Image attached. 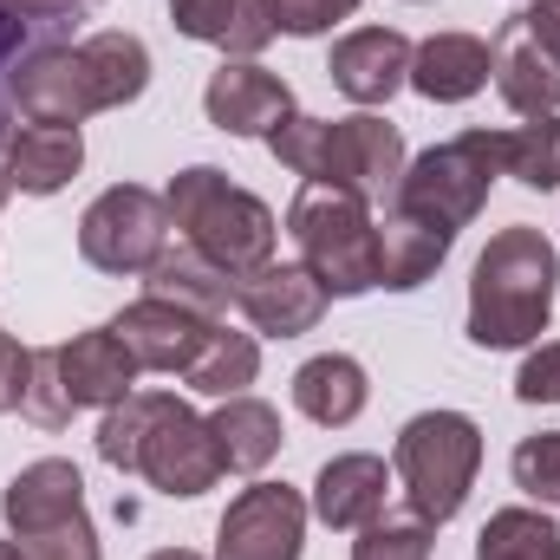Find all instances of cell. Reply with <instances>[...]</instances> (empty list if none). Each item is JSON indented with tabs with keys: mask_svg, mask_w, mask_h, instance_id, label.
I'll return each instance as SVG.
<instances>
[{
	"mask_svg": "<svg viewBox=\"0 0 560 560\" xmlns=\"http://www.w3.org/2000/svg\"><path fill=\"white\" fill-rule=\"evenodd\" d=\"M306 548V502L287 482H255L215 522V560H300Z\"/></svg>",
	"mask_w": 560,
	"mask_h": 560,
	"instance_id": "10",
	"label": "cell"
},
{
	"mask_svg": "<svg viewBox=\"0 0 560 560\" xmlns=\"http://www.w3.org/2000/svg\"><path fill=\"white\" fill-rule=\"evenodd\" d=\"M170 20H176L183 39L222 46L229 59H255L275 39L268 0H170Z\"/></svg>",
	"mask_w": 560,
	"mask_h": 560,
	"instance_id": "22",
	"label": "cell"
},
{
	"mask_svg": "<svg viewBox=\"0 0 560 560\" xmlns=\"http://www.w3.org/2000/svg\"><path fill=\"white\" fill-rule=\"evenodd\" d=\"M495 176H502V138L495 131H463V138L430 143L423 156L405 163L392 209H405V215H418L430 229L456 235V229H469L482 215Z\"/></svg>",
	"mask_w": 560,
	"mask_h": 560,
	"instance_id": "8",
	"label": "cell"
},
{
	"mask_svg": "<svg viewBox=\"0 0 560 560\" xmlns=\"http://www.w3.org/2000/svg\"><path fill=\"white\" fill-rule=\"evenodd\" d=\"M489 79H495L502 105L522 112V118H555L560 112V59L528 39L522 20L495 26V39H489Z\"/></svg>",
	"mask_w": 560,
	"mask_h": 560,
	"instance_id": "17",
	"label": "cell"
},
{
	"mask_svg": "<svg viewBox=\"0 0 560 560\" xmlns=\"http://www.w3.org/2000/svg\"><path fill=\"white\" fill-rule=\"evenodd\" d=\"M235 306L248 313L255 332H268V339H300V332H313V326L326 319L332 293L306 275L300 261H268V268H255V275L242 280Z\"/></svg>",
	"mask_w": 560,
	"mask_h": 560,
	"instance_id": "13",
	"label": "cell"
},
{
	"mask_svg": "<svg viewBox=\"0 0 560 560\" xmlns=\"http://www.w3.org/2000/svg\"><path fill=\"white\" fill-rule=\"evenodd\" d=\"M280 163L306 183H332V189H352L365 202H392L398 196V176H405V138L398 125L359 112V118H287L275 138H268Z\"/></svg>",
	"mask_w": 560,
	"mask_h": 560,
	"instance_id": "4",
	"label": "cell"
},
{
	"mask_svg": "<svg viewBox=\"0 0 560 560\" xmlns=\"http://www.w3.org/2000/svg\"><path fill=\"white\" fill-rule=\"evenodd\" d=\"M418 98L430 105H463L489 85V39L476 33H430L423 46H411V79Z\"/></svg>",
	"mask_w": 560,
	"mask_h": 560,
	"instance_id": "19",
	"label": "cell"
},
{
	"mask_svg": "<svg viewBox=\"0 0 560 560\" xmlns=\"http://www.w3.org/2000/svg\"><path fill=\"white\" fill-rule=\"evenodd\" d=\"M20 555L26 560H105V548H98L92 515H72V522H59V528H46V535L20 541Z\"/></svg>",
	"mask_w": 560,
	"mask_h": 560,
	"instance_id": "34",
	"label": "cell"
},
{
	"mask_svg": "<svg viewBox=\"0 0 560 560\" xmlns=\"http://www.w3.org/2000/svg\"><path fill=\"white\" fill-rule=\"evenodd\" d=\"M0 560H26V555H20V541H13V535L0 541Z\"/></svg>",
	"mask_w": 560,
	"mask_h": 560,
	"instance_id": "40",
	"label": "cell"
},
{
	"mask_svg": "<svg viewBox=\"0 0 560 560\" xmlns=\"http://www.w3.org/2000/svg\"><path fill=\"white\" fill-rule=\"evenodd\" d=\"M287 235L300 248V268L332 300H359L378 287V222L365 196L332 183H300V196L287 202Z\"/></svg>",
	"mask_w": 560,
	"mask_h": 560,
	"instance_id": "6",
	"label": "cell"
},
{
	"mask_svg": "<svg viewBox=\"0 0 560 560\" xmlns=\"http://www.w3.org/2000/svg\"><path fill=\"white\" fill-rule=\"evenodd\" d=\"M522 26H528V39L541 46V52H555L560 59V0H535L528 13H515Z\"/></svg>",
	"mask_w": 560,
	"mask_h": 560,
	"instance_id": "38",
	"label": "cell"
},
{
	"mask_svg": "<svg viewBox=\"0 0 560 560\" xmlns=\"http://www.w3.org/2000/svg\"><path fill=\"white\" fill-rule=\"evenodd\" d=\"M352 13H359V0H268L275 33H293V39H313V33H326Z\"/></svg>",
	"mask_w": 560,
	"mask_h": 560,
	"instance_id": "33",
	"label": "cell"
},
{
	"mask_svg": "<svg viewBox=\"0 0 560 560\" xmlns=\"http://www.w3.org/2000/svg\"><path fill=\"white\" fill-rule=\"evenodd\" d=\"M163 248H170V202L143 183H112L79 222V255L98 275H150Z\"/></svg>",
	"mask_w": 560,
	"mask_h": 560,
	"instance_id": "9",
	"label": "cell"
},
{
	"mask_svg": "<svg viewBox=\"0 0 560 560\" xmlns=\"http://www.w3.org/2000/svg\"><path fill=\"white\" fill-rule=\"evenodd\" d=\"M430 548H436V528L423 515H378L359 528L352 560H430Z\"/></svg>",
	"mask_w": 560,
	"mask_h": 560,
	"instance_id": "30",
	"label": "cell"
},
{
	"mask_svg": "<svg viewBox=\"0 0 560 560\" xmlns=\"http://www.w3.org/2000/svg\"><path fill=\"white\" fill-rule=\"evenodd\" d=\"M26 378H33V352H26V346L0 326V418H7V411H20Z\"/></svg>",
	"mask_w": 560,
	"mask_h": 560,
	"instance_id": "36",
	"label": "cell"
},
{
	"mask_svg": "<svg viewBox=\"0 0 560 560\" xmlns=\"http://www.w3.org/2000/svg\"><path fill=\"white\" fill-rule=\"evenodd\" d=\"M476 560H560V528L548 509H495L476 535Z\"/></svg>",
	"mask_w": 560,
	"mask_h": 560,
	"instance_id": "27",
	"label": "cell"
},
{
	"mask_svg": "<svg viewBox=\"0 0 560 560\" xmlns=\"http://www.w3.org/2000/svg\"><path fill=\"white\" fill-rule=\"evenodd\" d=\"M112 332L125 339V352L138 359V372H189L196 365V352L209 346V332H215V319H202V313H183V306H170V300H131L118 319H112Z\"/></svg>",
	"mask_w": 560,
	"mask_h": 560,
	"instance_id": "12",
	"label": "cell"
},
{
	"mask_svg": "<svg viewBox=\"0 0 560 560\" xmlns=\"http://www.w3.org/2000/svg\"><path fill=\"white\" fill-rule=\"evenodd\" d=\"M20 411L39 423V430H66L72 423V398H66V385H59V372H52V352H33V378H26V398H20Z\"/></svg>",
	"mask_w": 560,
	"mask_h": 560,
	"instance_id": "32",
	"label": "cell"
},
{
	"mask_svg": "<svg viewBox=\"0 0 560 560\" xmlns=\"http://www.w3.org/2000/svg\"><path fill=\"white\" fill-rule=\"evenodd\" d=\"M209 430H215L222 463L242 469V476H261V469L280 456V443H287L280 411L268 405V398H248V392H242V398H222L215 418H209Z\"/></svg>",
	"mask_w": 560,
	"mask_h": 560,
	"instance_id": "25",
	"label": "cell"
},
{
	"mask_svg": "<svg viewBox=\"0 0 560 560\" xmlns=\"http://www.w3.org/2000/svg\"><path fill=\"white\" fill-rule=\"evenodd\" d=\"M150 560H202V555H189V548H156Z\"/></svg>",
	"mask_w": 560,
	"mask_h": 560,
	"instance_id": "39",
	"label": "cell"
},
{
	"mask_svg": "<svg viewBox=\"0 0 560 560\" xmlns=\"http://www.w3.org/2000/svg\"><path fill=\"white\" fill-rule=\"evenodd\" d=\"M143 85H150L143 39L105 26V33L79 39V46L52 39V46L26 52L20 72H13V105L33 125H85L98 112H118V105L143 98Z\"/></svg>",
	"mask_w": 560,
	"mask_h": 560,
	"instance_id": "1",
	"label": "cell"
},
{
	"mask_svg": "<svg viewBox=\"0 0 560 560\" xmlns=\"http://www.w3.org/2000/svg\"><path fill=\"white\" fill-rule=\"evenodd\" d=\"M7 189H13V183H7V163H0V202H7Z\"/></svg>",
	"mask_w": 560,
	"mask_h": 560,
	"instance_id": "41",
	"label": "cell"
},
{
	"mask_svg": "<svg viewBox=\"0 0 560 560\" xmlns=\"http://www.w3.org/2000/svg\"><path fill=\"white\" fill-rule=\"evenodd\" d=\"M255 372H261V339L215 326L209 346L196 352V365L183 372V385H189L196 398H242V392L255 385Z\"/></svg>",
	"mask_w": 560,
	"mask_h": 560,
	"instance_id": "26",
	"label": "cell"
},
{
	"mask_svg": "<svg viewBox=\"0 0 560 560\" xmlns=\"http://www.w3.org/2000/svg\"><path fill=\"white\" fill-rule=\"evenodd\" d=\"M163 202H170V229H183L189 248H202L215 268H229L235 280H248L255 268L275 261V242H280L275 209H268L255 189L229 183V170L189 163V170L163 189Z\"/></svg>",
	"mask_w": 560,
	"mask_h": 560,
	"instance_id": "5",
	"label": "cell"
},
{
	"mask_svg": "<svg viewBox=\"0 0 560 560\" xmlns=\"http://www.w3.org/2000/svg\"><path fill=\"white\" fill-rule=\"evenodd\" d=\"M202 112H209V125L215 131H229V138H275L280 125L293 118V92H287V79L268 72L261 59H222L215 72H209V85H202Z\"/></svg>",
	"mask_w": 560,
	"mask_h": 560,
	"instance_id": "11",
	"label": "cell"
},
{
	"mask_svg": "<svg viewBox=\"0 0 560 560\" xmlns=\"http://www.w3.org/2000/svg\"><path fill=\"white\" fill-rule=\"evenodd\" d=\"M326 79L352 98V105H385L405 79H411V39L398 26H359L332 46Z\"/></svg>",
	"mask_w": 560,
	"mask_h": 560,
	"instance_id": "15",
	"label": "cell"
},
{
	"mask_svg": "<svg viewBox=\"0 0 560 560\" xmlns=\"http://www.w3.org/2000/svg\"><path fill=\"white\" fill-rule=\"evenodd\" d=\"M450 242H456L450 229H430V222L405 215V209H385V222H378V287H392V293L423 287L443 268Z\"/></svg>",
	"mask_w": 560,
	"mask_h": 560,
	"instance_id": "23",
	"label": "cell"
},
{
	"mask_svg": "<svg viewBox=\"0 0 560 560\" xmlns=\"http://www.w3.org/2000/svg\"><path fill=\"white\" fill-rule=\"evenodd\" d=\"M0 515H7V535H13V541H33V535H46V528H59V522L85 515V476H79L66 456H39V463H26V469L7 482Z\"/></svg>",
	"mask_w": 560,
	"mask_h": 560,
	"instance_id": "16",
	"label": "cell"
},
{
	"mask_svg": "<svg viewBox=\"0 0 560 560\" xmlns=\"http://www.w3.org/2000/svg\"><path fill=\"white\" fill-rule=\"evenodd\" d=\"M52 352V372H59V385H66V398L85 411V405H118V398H131L138 392V359L125 352V339L112 332V326H92V332H79V339H66V346H46Z\"/></svg>",
	"mask_w": 560,
	"mask_h": 560,
	"instance_id": "14",
	"label": "cell"
},
{
	"mask_svg": "<svg viewBox=\"0 0 560 560\" xmlns=\"http://www.w3.org/2000/svg\"><path fill=\"white\" fill-rule=\"evenodd\" d=\"M143 293H150V300H170V306H183V313L222 319V313L235 306L242 280L229 275V268H215L202 248L176 242V248H163V255L150 261V275H143Z\"/></svg>",
	"mask_w": 560,
	"mask_h": 560,
	"instance_id": "20",
	"label": "cell"
},
{
	"mask_svg": "<svg viewBox=\"0 0 560 560\" xmlns=\"http://www.w3.org/2000/svg\"><path fill=\"white\" fill-rule=\"evenodd\" d=\"M79 163H85V138H79V125H20L13 138H7V183L20 189V196H59L72 176H79Z\"/></svg>",
	"mask_w": 560,
	"mask_h": 560,
	"instance_id": "21",
	"label": "cell"
},
{
	"mask_svg": "<svg viewBox=\"0 0 560 560\" xmlns=\"http://www.w3.org/2000/svg\"><path fill=\"white\" fill-rule=\"evenodd\" d=\"M392 469L411 495V515H423L430 528L456 522L469 489H476V469H482V430L463 411H423L398 430V450H392Z\"/></svg>",
	"mask_w": 560,
	"mask_h": 560,
	"instance_id": "7",
	"label": "cell"
},
{
	"mask_svg": "<svg viewBox=\"0 0 560 560\" xmlns=\"http://www.w3.org/2000/svg\"><path fill=\"white\" fill-rule=\"evenodd\" d=\"M79 7H85V0H0V13H13V20H33V26H59V33H72Z\"/></svg>",
	"mask_w": 560,
	"mask_h": 560,
	"instance_id": "37",
	"label": "cell"
},
{
	"mask_svg": "<svg viewBox=\"0 0 560 560\" xmlns=\"http://www.w3.org/2000/svg\"><path fill=\"white\" fill-rule=\"evenodd\" d=\"M515 398H522V405H560V339H541V346L522 359Z\"/></svg>",
	"mask_w": 560,
	"mask_h": 560,
	"instance_id": "35",
	"label": "cell"
},
{
	"mask_svg": "<svg viewBox=\"0 0 560 560\" xmlns=\"http://www.w3.org/2000/svg\"><path fill=\"white\" fill-rule=\"evenodd\" d=\"M365 398H372L365 365L346 359V352H319V359H306L293 372V405L313 423H326V430H346V423L365 411Z\"/></svg>",
	"mask_w": 560,
	"mask_h": 560,
	"instance_id": "24",
	"label": "cell"
},
{
	"mask_svg": "<svg viewBox=\"0 0 560 560\" xmlns=\"http://www.w3.org/2000/svg\"><path fill=\"white\" fill-rule=\"evenodd\" d=\"M98 456L125 476H143L170 502H196L222 482V450L209 418H196L176 392H131L98 423Z\"/></svg>",
	"mask_w": 560,
	"mask_h": 560,
	"instance_id": "2",
	"label": "cell"
},
{
	"mask_svg": "<svg viewBox=\"0 0 560 560\" xmlns=\"http://www.w3.org/2000/svg\"><path fill=\"white\" fill-rule=\"evenodd\" d=\"M502 138V176L528 183V189H560V118H528L515 131H495Z\"/></svg>",
	"mask_w": 560,
	"mask_h": 560,
	"instance_id": "28",
	"label": "cell"
},
{
	"mask_svg": "<svg viewBox=\"0 0 560 560\" xmlns=\"http://www.w3.org/2000/svg\"><path fill=\"white\" fill-rule=\"evenodd\" d=\"M555 287H560V255L555 242L528 222L495 229L476 280H469V339L482 352H515L535 346L555 319Z\"/></svg>",
	"mask_w": 560,
	"mask_h": 560,
	"instance_id": "3",
	"label": "cell"
},
{
	"mask_svg": "<svg viewBox=\"0 0 560 560\" xmlns=\"http://www.w3.org/2000/svg\"><path fill=\"white\" fill-rule=\"evenodd\" d=\"M515 489L541 509H560V430H541V436H522L515 443Z\"/></svg>",
	"mask_w": 560,
	"mask_h": 560,
	"instance_id": "31",
	"label": "cell"
},
{
	"mask_svg": "<svg viewBox=\"0 0 560 560\" xmlns=\"http://www.w3.org/2000/svg\"><path fill=\"white\" fill-rule=\"evenodd\" d=\"M385 495H392V469H385V456H365V450L332 456L313 476V515L326 528H365V522H378Z\"/></svg>",
	"mask_w": 560,
	"mask_h": 560,
	"instance_id": "18",
	"label": "cell"
},
{
	"mask_svg": "<svg viewBox=\"0 0 560 560\" xmlns=\"http://www.w3.org/2000/svg\"><path fill=\"white\" fill-rule=\"evenodd\" d=\"M52 39H66L59 26H33V20H13V13H0V163H7V138L20 131L13 125V72H20V59L26 52H39V46H52Z\"/></svg>",
	"mask_w": 560,
	"mask_h": 560,
	"instance_id": "29",
	"label": "cell"
}]
</instances>
